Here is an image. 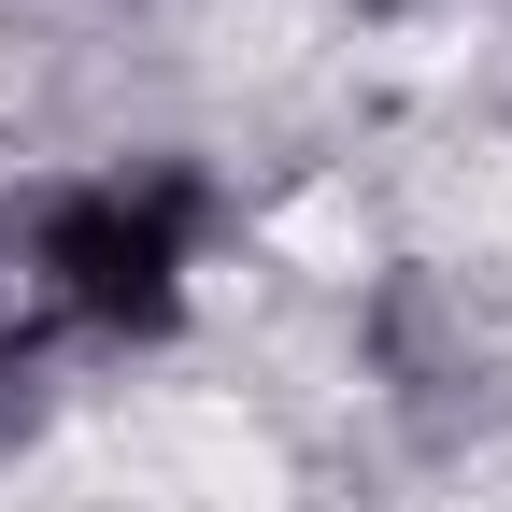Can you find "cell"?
Masks as SVG:
<instances>
[{
	"instance_id": "cell-2",
	"label": "cell",
	"mask_w": 512,
	"mask_h": 512,
	"mask_svg": "<svg viewBox=\"0 0 512 512\" xmlns=\"http://www.w3.org/2000/svg\"><path fill=\"white\" fill-rule=\"evenodd\" d=\"M356 15H413V0H356Z\"/></svg>"
},
{
	"instance_id": "cell-1",
	"label": "cell",
	"mask_w": 512,
	"mask_h": 512,
	"mask_svg": "<svg viewBox=\"0 0 512 512\" xmlns=\"http://www.w3.org/2000/svg\"><path fill=\"white\" fill-rule=\"evenodd\" d=\"M29 313L72 342H171L200 313V271H214V185L185 157H128V171H72L43 185L29 228Z\"/></svg>"
},
{
	"instance_id": "cell-3",
	"label": "cell",
	"mask_w": 512,
	"mask_h": 512,
	"mask_svg": "<svg viewBox=\"0 0 512 512\" xmlns=\"http://www.w3.org/2000/svg\"><path fill=\"white\" fill-rule=\"evenodd\" d=\"M0 242H15V200H0Z\"/></svg>"
}]
</instances>
